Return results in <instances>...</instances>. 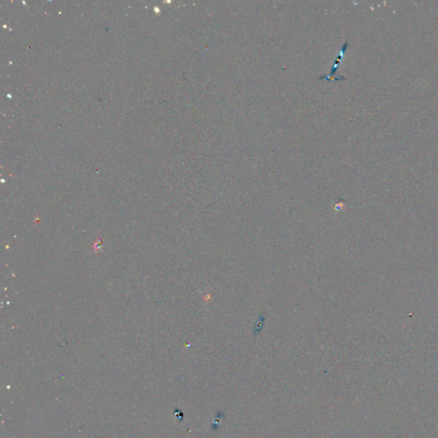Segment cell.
I'll return each mask as SVG.
<instances>
[{
  "label": "cell",
  "instance_id": "cell-1",
  "mask_svg": "<svg viewBox=\"0 0 438 438\" xmlns=\"http://www.w3.org/2000/svg\"><path fill=\"white\" fill-rule=\"evenodd\" d=\"M348 47H349V41H346L344 42V44H343V46H342L340 52H339V54L338 55V58H337V59L335 60L334 64L332 65L330 75H323V76L318 78L319 80H326V81H332V80H335V81H342V80H346V78L343 77V76H338V77H336L335 75H336V73L338 71V68L340 66L341 63H342V61H343V57H344V54H345V52H346Z\"/></svg>",
  "mask_w": 438,
  "mask_h": 438
}]
</instances>
